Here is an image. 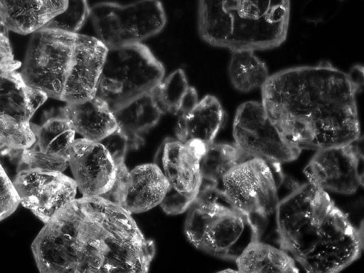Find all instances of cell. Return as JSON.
<instances>
[{"label": "cell", "mask_w": 364, "mask_h": 273, "mask_svg": "<svg viewBox=\"0 0 364 273\" xmlns=\"http://www.w3.org/2000/svg\"><path fill=\"white\" fill-rule=\"evenodd\" d=\"M107 49L97 38L42 27L32 33L21 73L48 97L85 101L95 96Z\"/></svg>", "instance_id": "obj_4"}, {"label": "cell", "mask_w": 364, "mask_h": 273, "mask_svg": "<svg viewBox=\"0 0 364 273\" xmlns=\"http://www.w3.org/2000/svg\"><path fill=\"white\" fill-rule=\"evenodd\" d=\"M19 203L13 181L0 163V221L11 215Z\"/></svg>", "instance_id": "obj_28"}, {"label": "cell", "mask_w": 364, "mask_h": 273, "mask_svg": "<svg viewBox=\"0 0 364 273\" xmlns=\"http://www.w3.org/2000/svg\"><path fill=\"white\" fill-rule=\"evenodd\" d=\"M232 134L235 144L250 157L281 164L296 159L302 151L282 135L259 102L238 107Z\"/></svg>", "instance_id": "obj_12"}, {"label": "cell", "mask_w": 364, "mask_h": 273, "mask_svg": "<svg viewBox=\"0 0 364 273\" xmlns=\"http://www.w3.org/2000/svg\"><path fill=\"white\" fill-rule=\"evenodd\" d=\"M47 98L21 73L0 68V143L14 149L31 147L36 139L30 121Z\"/></svg>", "instance_id": "obj_11"}, {"label": "cell", "mask_w": 364, "mask_h": 273, "mask_svg": "<svg viewBox=\"0 0 364 273\" xmlns=\"http://www.w3.org/2000/svg\"><path fill=\"white\" fill-rule=\"evenodd\" d=\"M160 112L181 115L198 102L197 92L188 85L185 73L178 69L171 73L151 90Z\"/></svg>", "instance_id": "obj_22"}, {"label": "cell", "mask_w": 364, "mask_h": 273, "mask_svg": "<svg viewBox=\"0 0 364 273\" xmlns=\"http://www.w3.org/2000/svg\"><path fill=\"white\" fill-rule=\"evenodd\" d=\"M228 73L234 88L242 92L261 87L269 77L265 63L245 50L232 51Z\"/></svg>", "instance_id": "obj_25"}, {"label": "cell", "mask_w": 364, "mask_h": 273, "mask_svg": "<svg viewBox=\"0 0 364 273\" xmlns=\"http://www.w3.org/2000/svg\"><path fill=\"white\" fill-rule=\"evenodd\" d=\"M188 240L212 256L234 260L260 235L243 213L213 186H202L188 208Z\"/></svg>", "instance_id": "obj_6"}, {"label": "cell", "mask_w": 364, "mask_h": 273, "mask_svg": "<svg viewBox=\"0 0 364 273\" xmlns=\"http://www.w3.org/2000/svg\"><path fill=\"white\" fill-rule=\"evenodd\" d=\"M284 181L280 164L252 157L232 168L213 187L247 215L260 235L276 211Z\"/></svg>", "instance_id": "obj_8"}, {"label": "cell", "mask_w": 364, "mask_h": 273, "mask_svg": "<svg viewBox=\"0 0 364 273\" xmlns=\"http://www.w3.org/2000/svg\"><path fill=\"white\" fill-rule=\"evenodd\" d=\"M21 65L15 60L9 38L8 29L0 20V68L16 70Z\"/></svg>", "instance_id": "obj_30"}, {"label": "cell", "mask_w": 364, "mask_h": 273, "mask_svg": "<svg viewBox=\"0 0 364 273\" xmlns=\"http://www.w3.org/2000/svg\"><path fill=\"white\" fill-rule=\"evenodd\" d=\"M13 183L20 203L44 223L75 198L77 188L75 180L63 172L38 169L17 171Z\"/></svg>", "instance_id": "obj_14"}, {"label": "cell", "mask_w": 364, "mask_h": 273, "mask_svg": "<svg viewBox=\"0 0 364 273\" xmlns=\"http://www.w3.org/2000/svg\"><path fill=\"white\" fill-rule=\"evenodd\" d=\"M60 111L75 133L91 141H100L117 127L112 110L97 96L82 102L66 103Z\"/></svg>", "instance_id": "obj_18"}, {"label": "cell", "mask_w": 364, "mask_h": 273, "mask_svg": "<svg viewBox=\"0 0 364 273\" xmlns=\"http://www.w3.org/2000/svg\"><path fill=\"white\" fill-rule=\"evenodd\" d=\"M17 162V171L38 169L63 172L69 166L68 158L43 153L33 145L21 149Z\"/></svg>", "instance_id": "obj_27"}, {"label": "cell", "mask_w": 364, "mask_h": 273, "mask_svg": "<svg viewBox=\"0 0 364 273\" xmlns=\"http://www.w3.org/2000/svg\"><path fill=\"white\" fill-rule=\"evenodd\" d=\"M68 158L73 179L82 196H101L113 186L117 168L100 142L85 138L74 139Z\"/></svg>", "instance_id": "obj_16"}, {"label": "cell", "mask_w": 364, "mask_h": 273, "mask_svg": "<svg viewBox=\"0 0 364 273\" xmlns=\"http://www.w3.org/2000/svg\"><path fill=\"white\" fill-rule=\"evenodd\" d=\"M224 120L225 112L219 100L206 95L190 110L179 115L176 139L182 142L197 140L207 146L213 142Z\"/></svg>", "instance_id": "obj_19"}, {"label": "cell", "mask_w": 364, "mask_h": 273, "mask_svg": "<svg viewBox=\"0 0 364 273\" xmlns=\"http://www.w3.org/2000/svg\"><path fill=\"white\" fill-rule=\"evenodd\" d=\"M205 146L197 140L182 142L166 138L159 147L154 164L168 183L167 192L160 203L167 214L183 213L196 198L202 183L200 159Z\"/></svg>", "instance_id": "obj_10"}, {"label": "cell", "mask_w": 364, "mask_h": 273, "mask_svg": "<svg viewBox=\"0 0 364 273\" xmlns=\"http://www.w3.org/2000/svg\"><path fill=\"white\" fill-rule=\"evenodd\" d=\"M87 0H68L66 9L50 19L43 27L77 33L90 17Z\"/></svg>", "instance_id": "obj_26"}, {"label": "cell", "mask_w": 364, "mask_h": 273, "mask_svg": "<svg viewBox=\"0 0 364 273\" xmlns=\"http://www.w3.org/2000/svg\"><path fill=\"white\" fill-rule=\"evenodd\" d=\"M97 38L107 48L141 43L159 33L166 16L159 0H139L126 6L101 2L90 8Z\"/></svg>", "instance_id": "obj_9"}, {"label": "cell", "mask_w": 364, "mask_h": 273, "mask_svg": "<svg viewBox=\"0 0 364 273\" xmlns=\"http://www.w3.org/2000/svg\"><path fill=\"white\" fill-rule=\"evenodd\" d=\"M31 249L42 273L146 272L152 240L132 214L102 196L74 198L45 223Z\"/></svg>", "instance_id": "obj_1"}, {"label": "cell", "mask_w": 364, "mask_h": 273, "mask_svg": "<svg viewBox=\"0 0 364 273\" xmlns=\"http://www.w3.org/2000/svg\"><path fill=\"white\" fill-rule=\"evenodd\" d=\"M289 14V0H199L198 32L231 51L269 50L285 41Z\"/></svg>", "instance_id": "obj_5"}, {"label": "cell", "mask_w": 364, "mask_h": 273, "mask_svg": "<svg viewBox=\"0 0 364 273\" xmlns=\"http://www.w3.org/2000/svg\"><path fill=\"white\" fill-rule=\"evenodd\" d=\"M99 142L107 150L116 166L124 163L129 147L126 139L116 129Z\"/></svg>", "instance_id": "obj_29"}, {"label": "cell", "mask_w": 364, "mask_h": 273, "mask_svg": "<svg viewBox=\"0 0 364 273\" xmlns=\"http://www.w3.org/2000/svg\"><path fill=\"white\" fill-rule=\"evenodd\" d=\"M107 48L95 96L112 111L151 92L164 78L163 65L141 43Z\"/></svg>", "instance_id": "obj_7"}, {"label": "cell", "mask_w": 364, "mask_h": 273, "mask_svg": "<svg viewBox=\"0 0 364 273\" xmlns=\"http://www.w3.org/2000/svg\"><path fill=\"white\" fill-rule=\"evenodd\" d=\"M117 130L126 139L129 149H138L144 144L142 134L155 126L161 113L151 91L112 111Z\"/></svg>", "instance_id": "obj_20"}, {"label": "cell", "mask_w": 364, "mask_h": 273, "mask_svg": "<svg viewBox=\"0 0 364 273\" xmlns=\"http://www.w3.org/2000/svg\"><path fill=\"white\" fill-rule=\"evenodd\" d=\"M252 158L235 144L211 143L200 159L201 186H213L235 166Z\"/></svg>", "instance_id": "obj_24"}, {"label": "cell", "mask_w": 364, "mask_h": 273, "mask_svg": "<svg viewBox=\"0 0 364 273\" xmlns=\"http://www.w3.org/2000/svg\"><path fill=\"white\" fill-rule=\"evenodd\" d=\"M68 0H0V20L8 30L32 33L66 9Z\"/></svg>", "instance_id": "obj_17"}, {"label": "cell", "mask_w": 364, "mask_h": 273, "mask_svg": "<svg viewBox=\"0 0 364 273\" xmlns=\"http://www.w3.org/2000/svg\"><path fill=\"white\" fill-rule=\"evenodd\" d=\"M363 85L360 65L348 73L328 62L293 67L269 75L261 103L284 138L317 151L360 139L356 94Z\"/></svg>", "instance_id": "obj_2"}, {"label": "cell", "mask_w": 364, "mask_h": 273, "mask_svg": "<svg viewBox=\"0 0 364 273\" xmlns=\"http://www.w3.org/2000/svg\"><path fill=\"white\" fill-rule=\"evenodd\" d=\"M239 272H299L294 259L285 250L255 240L235 259Z\"/></svg>", "instance_id": "obj_21"}, {"label": "cell", "mask_w": 364, "mask_h": 273, "mask_svg": "<svg viewBox=\"0 0 364 273\" xmlns=\"http://www.w3.org/2000/svg\"><path fill=\"white\" fill-rule=\"evenodd\" d=\"M31 128L36 139L33 145L40 151L68 158V149L75 139V132L63 115L60 108L55 114H46L41 125L31 123Z\"/></svg>", "instance_id": "obj_23"}, {"label": "cell", "mask_w": 364, "mask_h": 273, "mask_svg": "<svg viewBox=\"0 0 364 273\" xmlns=\"http://www.w3.org/2000/svg\"><path fill=\"white\" fill-rule=\"evenodd\" d=\"M116 168L115 181L102 197L118 204L130 214L145 212L160 205L168 183L154 163L137 166L132 171L124 163Z\"/></svg>", "instance_id": "obj_15"}, {"label": "cell", "mask_w": 364, "mask_h": 273, "mask_svg": "<svg viewBox=\"0 0 364 273\" xmlns=\"http://www.w3.org/2000/svg\"><path fill=\"white\" fill-rule=\"evenodd\" d=\"M355 142L316 151L304 170L309 183L326 192H356L363 184V158Z\"/></svg>", "instance_id": "obj_13"}, {"label": "cell", "mask_w": 364, "mask_h": 273, "mask_svg": "<svg viewBox=\"0 0 364 273\" xmlns=\"http://www.w3.org/2000/svg\"><path fill=\"white\" fill-rule=\"evenodd\" d=\"M275 213L280 248L307 272H338L360 257L362 229L310 183L296 185Z\"/></svg>", "instance_id": "obj_3"}]
</instances>
